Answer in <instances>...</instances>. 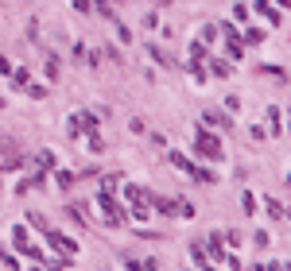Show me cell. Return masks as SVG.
Returning <instances> with one entry per match:
<instances>
[{"label":"cell","instance_id":"cell-1","mask_svg":"<svg viewBox=\"0 0 291 271\" xmlns=\"http://www.w3.org/2000/svg\"><path fill=\"white\" fill-rule=\"evenodd\" d=\"M124 198H128L132 213H136L140 221H144V217H148V205H152V194H148L144 186H128V190H124Z\"/></svg>","mask_w":291,"mask_h":271},{"label":"cell","instance_id":"cell-2","mask_svg":"<svg viewBox=\"0 0 291 271\" xmlns=\"http://www.w3.org/2000/svg\"><path fill=\"white\" fill-rule=\"evenodd\" d=\"M97 205H101V213L109 225H120L124 221V213H120V205L113 201V194H109V186H101V194H97Z\"/></svg>","mask_w":291,"mask_h":271},{"label":"cell","instance_id":"cell-3","mask_svg":"<svg viewBox=\"0 0 291 271\" xmlns=\"http://www.w3.org/2000/svg\"><path fill=\"white\" fill-rule=\"evenodd\" d=\"M39 232H43L47 240L55 244V248H58V252H62V256H78V244H74L70 236H62V232H55V228H47V225L39 228Z\"/></svg>","mask_w":291,"mask_h":271},{"label":"cell","instance_id":"cell-4","mask_svg":"<svg viewBox=\"0 0 291 271\" xmlns=\"http://www.w3.org/2000/svg\"><path fill=\"white\" fill-rule=\"evenodd\" d=\"M194 143H198V151L202 155H210V159H218L221 155V143L210 136V132H194Z\"/></svg>","mask_w":291,"mask_h":271},{"label":"cell","instance_id":"cell-5","mask_svg":"<svg viewBox=\"0 0 291 271\" xmlns=\"http://www.w3.org/2000/svg\"><path fill=\"white\" fill-rule=\"evenodd\" d=\"M210 259H214V263H233V259L225 256V248H221V236H210Z\"/></svg>","mask_w":291,"mask_h":271},{"label":"cell","instance_id":"cell-6","mask_svg":"<svg viewBox=\"0 0 291 271\" xmlns=\"http://www.w3.org/2000/svg\"><path fill=\"white\" fill-rule=\"evenodd\" d=\"M171 163H175V167H179V171H187V174L194 171V163H190L187 155H179V151H171Z\"/></svg>","mask_w":291,"mask_h":271},{"label":"cell","instance_id":"cell-7","mask_svg":"<svg viewBox=\"0 0 291 271\" xmlns=\"http://www.w3.org/2000/svg\"><path fill=\"white\" fill-rule=\"evenodd\" d=\"M206 120H210V124H218V128H233V120H225L221 113H206Z\"/></svg>","mask_w":291,"mask_h":271},{"label":"cell","instance_id":"cell-8","mask_svg":"<svg viewBox=\"0 0 291 271\" xmlns=\"http://www.w3.org/2000/svg\"><path fill=\"white\" fill-rule=\"evenodd\" d=\"M268 124H272V136H279V109H268Z\"/></svg>","mask_w":291,"mask_h":271},{"label":"cell","instance_id":"cell-9","mask_svg":"<svg viewBox=\"0 0 291 271\" xmlns=\"http://www.w3.org/2000/svg\"><path fill=\"white\" fill-rule=\"evenodd\" d=\"M190 256H194V263H198V267H206V252H202V248H198V244L190 248Z\"/></svg>","mask_w":291,"mask_h":271},{"label":"cell","instance_id":"cell-10","mask_svg":"<svg viewBox=\"0 0 291 271\" xmlns=\"http://www.w3.org/2000/svg\"><path fill=\"white\" fill-rule=\"evenodd\" d=\"M39 167H43V171H47V167H55V155H51V151H43V155H39Z\"/></svg>","mask_w":291,"mask_h":271},{"label":"cell","instance_id":"cell-11","mask_svg":"<svg viewBox=\"0 0 291 271\" xmlns=\"http://www.w3.org/2000/svg\"><path fill=\"white\" fill-rule=\"evenodd\" d=\"M0 74H12V70H8V58H0Z\"/></svg>","mask_w":291,"mask_h":271}]
</instances>
